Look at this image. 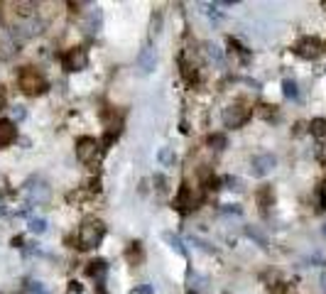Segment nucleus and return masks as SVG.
<instances>
[{"label":"nucleus","instance_id":"32","mask_svg":"<svg viewBox=\"0 0 326 294\" xmlns=\"http://www.w3.org/2000/svg\"><path fill=\"white\" fill-rule=\"evenodd\" d=\"M321 233H324V238H326V226H324V228H321Z\"/></svg>","mask_w":326,"mask_h":294},{"label":"nucleus","instance_id":"4","mask_svg":"<svg viewBox=\"0 0 326 294\" xmlns=\"http://www.w3.org/2000/svg\"><path fill=\"white\" fill-rule=\"evenodd\" d=\"M62 64L67 71H84V69L89 67V52H86V47H71L64 52V57H62Z\"/></svg>","mask_w":326,"mask_h":294},{"label":"nucleus","instance_id":"6","mask_svg":"<svg viewBox=\"0 0 326 294\" xmlns=\"http://www.w3.org/2000/svg\"><path fill=\"white\" fill-rule=\"evenodd\" d=\"M98 150H101V145H98L96 137H79L76 140V157L81 162H86V164L98 157Z\"/></svg>","mask_w":326,"mask_h":294},{"label":"nucleus","instance_id":"24","mask_svg":"<svg viewBox=\"0 0 326 294\" xmlns=\"http://www.w3.org/2000/svg\"><path fill=\"white\" fill-rule=\"evenodd\" d=\"M27 292H30V294H49V292L45 289V284H42V282H30Z\"/></svg>","mask_w":326,"mask_h":294},{"label":"nucleus","instance_id":"20","mask_svg":"<svg viewBox=\"0 0 326 294\" xmlns=\"http://www.w3.org/2000/svg\"><path fill=\"white\" fill-rule=\"evenodd\" d=\"M45 230H47V221H45V218H30V233L42 236Z\"/></svg>","mask_w":326,"mask_h":294},{"label":"nucleus","instance_id":"23","mask_svg":"<svg viewBox=\"0 0 326 294\" xmlns=\"http://www.w3.org/2000/svg\"><path fill=\"white\" fill-rule=\"evenodd\" d=\"M226 189H236V192H240L243 186H240V179L238 177H226Z\"/></svg>","mask_w":326,"mask_h":294},{"label":"nucleus","instance_id":"5","mask_svg":"<svg viewBox=\"0 0 326 294\" xmlns=\"http://www.w3.org/2000/svg\"><path fill=\"white\" fill-rule=\"evenodd\" d=\"M25 194L30 199V204H47L49 201V186L42 179H30L25 184Z\"/></svg>","mask_w":326,"mask_h":294},{"label":"nucleus","instance_id":"31","mask_svg":"<svg viewBox=\"0 0 326 294\" xmlns=\"http://www.w3.org/2000/svg\"><path fill=\"white\" fill-rule=\"evenodd\" d=\"M321 289H324V292H326V272H324V275H321Z\"/></svg>","mask_w":326,"mask_h":294},{"label":"nucleus","instance_id":"19","mask_svg":"<svg viewBox=\"0 0 326 294\" xmlns=\"http://www.w3.org/2000/svg\"><path fill=\"white\" fill-rule=\"evenodd\" d=\"M246 236H248V238H253V240H258V245H262V248H268V238H265V233H260L258 228L248 226V228H246Z\"/></svg>","mask_w":326,"mask_h":294},{"label":"nucleus","instance_id":"11","mask_svg":"<svg viewBox=\"0 0 326 294\" xmlns=\"http://www.w3.org/2000/svg\"><path fill=\"white\" fill-rule=\"evenodd\" d=\"M17 140V128L12 120H0V147H8Z\"/></svg>","mask_w":326,"mask_h":294},{"label":"nucleus","instance_id":"22","mask_svg":"<svg viewBox=\"0 0 326 294\" xmlns=\"http://www.w3.org/2000/svg\"><path fill=\"white\" fill-rule=\"evenodd\" d=\"M209 145L214 147V150H223V147H226V137L223 135H211V137H209Z\"/></svg>","mask_w":326,"mask_h":294},{"label":"nucleus","instance_id":"9","mask_svg":"<svg viewBox=\"0 0 326 294\" xmlns=\"http://www.w3.org/2000/svg\"><path fill=\"white\" fill-rule=\"evenodd\" d=\"M155 67H157V54H155V49L150 45H145L140 49V54H137V69L142 74H152Z\"/></svg>","mask_w":326,"mask_h":294},{"label":"nucleus","instance_id":"17","mask_svg":"<svg viewBox=\"0 0 326 294\" xmlns=\"http://www.w3.org/2000/svg\"><path fill=\"white\" fill-rule=\"evenodd\" d=\"M165 240H167V245L172 250H177V253H179V255H187V250H184V245H181V238L179 236H174V233H165Z\"/></svg>","mask_w":326,"mask_h":294},{"label":"nucleus","instance_id":"29","mask_svg":"<svg viewBox=\"0 0 326 294\" xmlns=\"http://www.w3.org/2000/svg\"><path fill=\"white\" fill-rule=\"evenodd\" d=\"M159 25H162V17H152V30H155V32H159Z\"/></svg>","mask_w":326,"mask_h":294},{"label":"nucleus","instance_id":"7","mask_svg":"<svg viewBox=\"0 0 326 294\" xmlns=\"http://www.w3.org/2000/svg\"><path fill=\"white\" fill-rule=\"evenodd\" d=\"M321 42L316 39V37H304V39H299L297 45H294V54L302 59H316L319 54H321Z\"/></svg>","mask_w":326,"mask_h":294},{"label":"nucleus","instance_id":"10","mask_svg":"<svg viewBox=\"0 0 326 294\" xmlns=\"http://www.w3.org/2000/svg\"><path fill=\"white\" fill-rule=\"evenodd\" d=\"M174 208H177L179 214H189L191 208H194V194H191L189 184H181L179 186V194H177V199H174Z\"/></svg>","mask_w":326,"mask_h":294},{"label":"nucleus","instance_id":"27","mask_svg":"<svg viewBox=\"0 0 326 294\" xmlns=\"http://www.w3.org/2000/svg\"><path fill=\"white\" fill-rule=\"evenodd\" d=\"M223 211H226V214H240V206H228V204H226V208H223Z\"/></svg>","mask_w":326,"mask_h":294},{"label":"nucleus","instance_id":"28","mask_svg":"<svg viewBox=\"0 0 326 294\" xmlns=\"http://www.w3.org/2000/svg\"><path fill=\"white\" fill-rule=\"evenodd\" d=\"M137 294H152V287H150V284H142V287H137Z\"/></svg>","mask_w":326,"mask_h":294},{"label":"nucleus","instance_id":"26","mask_svg":"<svg viewBox=\"0 0 326 294\" xmlns=\"http://www.w3.org/2000/svg\"><path fill=\"white\" fill-rule=\"evenodd\" d=\"M155 184H157L159 192H165V177H162V174H157V177H155Z\"/></svg>","mask_w":326,"mask_h":294},{"label":"nucleus","instance_id":"8","mask_svg":"<svg viewBox=\"0 0 326 294\" xmlns=\"http://www.w3.org/2000/svg\"><path fill=\"white\" fill-rule=\"evenodd\" d=\"M275 164H277L275 155H258L250 162V172H253V177H268L275 170Z\"/></svg>","mask_w":326,"mask_h":294},{"label":"nucleus","instance_id":"15","mask_svg":"<svg viewBox=\"0 0 326 294\" xmlns=\"http://www.w3.org/2000/svg\"><path fill=\"white\" fill-rule=\"evenodd\" d=\"M203 49H206V57L211 59V61H216V64H223V52H221V47L214 45V42H206L203 45Z\"/></svg>","mask_w":326,"mask_h":294},{"label":"nucleus","instance_id":"12","mask_svg":"<svg viewBox=\"0 0 326 294\" xmlns=\"http://www.w3.org/2000/svg\"><path fill=\"white\" fill-rule=\"evenodd\" d=\"M101 25H103V12L96 8V10H91L86 15V23H84V30L89 34H98L101 32Z\"/></svg>","mask_w":326,"mask_h":294},{"label":"nucleus","instance_id":"13","mask_svg":"<svg viewBox=\"0 0 326 294\" xmlns=\"http://www.w3.org/2000/svg\"><path fill=\"white\" fill-rule=\"evenodd\" d=\"M179 67H181V76H184V81H187V83H196V69L187 61L184 54L179 57Z\"/></svg>","mask_w":326,"mask_h":294},{"label":"nucleus","instance_id":"25","mask_svg":"<svg viewBox=\"0 0 326 294\" xmlns=\"http://www.w3.org/2000/svg\"><path fill=\"white\" fill-rule=\"evenodd\" d=\"M25 115H27V113H25V108H23V106H17V108H12V118H15V120H23Z\"/></svg>","mask_w":326,"mask_h":294},{"label":"nucleus","instance_id":"30","mask_svg":"<svg viewBox=\"0 0 326 294\" xmlns=\"http://www.w3.org/2000/svg\"><path fill=\"white\" fill-rule=\"evenodd\" d=\"M5 108V96H3V91H0V111Z\"/></svg>","mask_w":326,"mask_h":294},{"label":"nucleus","instance_id":"16","mask_svg":"<svg viewBox=\"0 0 326 294\" xmlns=\"http://www.w3.org/2000/svg\"><path fill=\"white\" fill-rule=\"evenodd\" d=\"M272 199H275V194H272L270 186H262L258 192V204L262 206V211H265L268 206H272Z\"/></svg>","mask_w":326,"mask_h":294},{"label":"nucleus","instance_id":"14","mask_svg":"<svg viewBox=\"0 0 326 294\" xmlns=\"http://www.w3.org/2000/svg\"><path fill=\"white\" fill-rule=\"evenodd\" d=\"M106 270H108L106 260H93V262H89V267H86V272H89L91 277H98L101 282H103V275H106Z\"/></svg>","mask_w":326,"mask_h":294},{"label":"nucleus","instance_id":"1","mask_svg":"<svg viewBox=\"0 0 326 294\" xmlns=\"http://www.w3.org/2000/svg\"><path fill=\"white\" fill-rule=\"evenodd\" d=\"M106 238V223L98 221V218H89V221H84L79 228V250H93L101 245V240Z\"/></svg>","mask_w":326,"mask_h":294},{"label":"nucleus","instance_id":"18","mask_svg":"<svg viewBox=\"0 0 326 294\" xmlns=\"http://www.w3.org/2000/svg\"><path fill=\"white\" fill-rule=\"evenodd\" d=\"M282 93L287 96V98H299V91H297V83H294L292 79H284L282 81Z\"/></svg>","mask_w":326,"mask_h":294},{"label":"nucleus","instance_id":"2","mask_svg":"<svg viewBox=\"0 0 326 294\" xmlns=\"http://www.w3.org/2000/svg\"><path fill=\"white\" fill-rule=\"evenodd\" d=\"M17 83H20L23 93H27V96H37V93L47 91V79L32 67H25L23 71L17 74Z\"/></svg>","mask_w":326,"mask_h":294},{"label":"nucleus","instance_id":"21","mask_svg":"<svg viewBox=\"0 0 326 294\" xmlns=\"http://www.w3.org/2000/svg\"><path fill=\"white\" fill-rule=\"evenodd\" d=\"M159 162H162V164H174V152H172V150H169V147H162V150H159Z\"/></svg>","mask_w":326,"mask_h":294},{"label":"nucleus","instance_id":"3","mask_svg":"<svg viewBox=\"0 0 326 294\" xmlns=\"http://www.w3.org/2000/svg\"><path fill=\"white\" fill-rule=\"evenodd\" d=\"M250 115H253V108L246 101H236L223 111V123L226 128H240L243 123H248Z\"/></svg>","mask_w":326,"mask_h":294}]
</instances>
